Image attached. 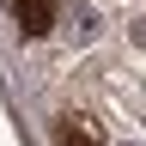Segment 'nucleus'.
Masks as SVG:
<instances>
[{"instance_id": "obj_1", "label": "nucleus", "mask_w": 146, "mask_h": 146, "mask_svg": "<svg viewBox=\"0 0 146 146\" xmlns=\"http://www.w3.org/2000/svg\"><path fill=\"white\" fill-rule=\"evenodd\" d=\"M12 12H18V31L25 36L55 31V0H12Z\"/></svg>"}, {"instance_id": "obj_2", "label": "nucleus", "mask_w": 146, "mask_h": 146, "mask_svg": "<svg viewBox=\"0 0 146 146\" xmlns=\"http://www.w3.org/2000/svg\"><path fill=\"white\" fill-rule=\"evenodd\" d=\"M73 36H79V43L98 36V12H91V6H73Z\"/></svg>"}, {"instance_id": "obj_3", "label": "nucleus", "mask_w": 146, "mask_h": 146, "mask_svg": "<svg viewBox=\"0 0 146 146\" xmlns=\"http://www.w3.org/2000/svg\"><path fill=\"white\" fill-rule=\"evenodd\" d=\"M61 140H67V146H91V122H85V116H67Z\"/></svg>"}]
</instances>
